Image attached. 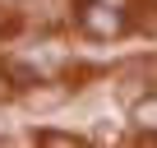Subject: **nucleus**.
Returning <instances> with one entry per match:
<instances>
[{
    "label": "nucleus",
    "instance_id": "1",
    "mask_svg": "<svg viewBox=\"0 0 157 148\" xmlns=\"http://www.w3.org/2000/svg\"><path fill=\"white\" fill-rule=\"evenodd\" d=\"M83 23H88L93 33H116V28H120V14H106L102 5H88V14H83Z\"/></svg>",
    "mask_w": 157,
    "mask_h": 148
},
{
    "label": "nucleus",
    "instance_id": "2",
    "mask_svg": "<svg viewBox=\"0 0 157 148\" xmlns=\"http://www.w3.org/2000/svg\"><path fill=\"white\" fill-rule=\"evenodd\" d=\"M139 120H143V125H157V97H152V102H143V107H139Z\"/></svg>",
    "mask_w": 157,
    "mask_h": 148
},
{
    "label": "nucleus",
    "instance_id": "3",
    "mask_svg": "<svg viewBox=\"0 0 157 148\" xmlns=\"http://www.w3.org/2000/svg\"><path fill=\"white\" fill-rule=\"evenodd\" d=\"M42 139H46V143H74V134H56V130H46Z\"/></svg>",
    "mask_w": 157,
    "mask_h": 148
},
{
    "label": "nucleus",
    "instance_id": "4",
    "mask_svg": "<svg viewBox=\"0 0 157 148\" xmlns=\"http://www.w3.org/2000/svg\"><path fill=\"white\" fill-rule=\"evenodd\" d=\"M0 93H5V88H0Z\"/></svg>",
    "mask_w": 157,
    "mask_h": 148
}]
</instances>
